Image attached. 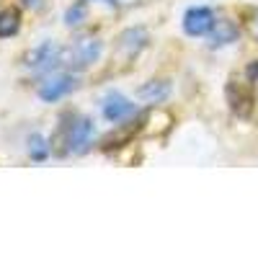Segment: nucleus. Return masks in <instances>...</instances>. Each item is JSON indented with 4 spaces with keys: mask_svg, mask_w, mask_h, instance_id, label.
I'll use <instances>...</instances> for the list:
<instances>
[{
    "mask_svg": "<svg viewBox=\"0 0 258 258\" xmlns=\"http://www.w3.org/2000/svg\"><path fill=\"white\" fill-rule=\"evenodd\" d=\"M85 16H88V8H85V3H75L68 13H64V24L68 26H78L85 21Z\"/></svg>",
    "mask_w": 258,
    "mask_h": 258,
    "instance_id": "nucleus-13",
    "label": "nucleus"
},
{
    "mask_svg": "<svg viewBox=\"0 0 258 258\" xmlns=\"http://www.w3.org/2000/svg\"><path fill=\"white\" fill-rule=\"evenodd\" d=\"M168 96H170V85L165 80H150V83H145L142 88L137 91V98L142 103H150V106L163 103Z\"/></svg>",
    "mask_w": 258,
    "mask_h": 258,
    "instance_id": "nucleus-10",
    "label": "nucleus"
},
{
    "mask_svg": "<svg viewBox=\"0 0 258 258\" xmlns=\"http://www.w3.org/2000/svg\"><path fill=\"white\" fill-rule=\"evenodd\" d=\"M29 155H31L34 160H47L49 145H47V140L41 137V135H31V137H29Z\"/></svg>",
    "mask_w": 258,
    "mask_h": 258,
    "instance_id": "nucleus-12",
    "label": "nucleus"
},
{
    "mask_svg": "<svg viewBox=\"0 0 258 258\" xmlns=\"http://www.w3.org/2000/svg\"><path fill=\"white\" fill-rule=\"evenodd\" d=\"M93 135H96V126L88 116H73L70 124L62 126V137H64V145H68V153H85L88 145L93 142Z\"/></svg>",
    "mask_w": 258,
    "mask_h": 258,
    "instance_id": "nucleus-2",
    "label": "nucleus"
},
{
    "mask_svg": "<svg viewBox=\"0 0 258 258\" xmlns=\"http://www.w3.org/2000/svg\"><path fill=\"white\" fill-rule=\"evenodd\" d=\"M147 41H150L147 29L135 26V29H126V31L119 36V49H121L126 57H137V54L147 47Z\"/></svg>",
    "mask_w": 258,
    "mask_h": 258,
    "instance_id": "nucleus-7",
    "label": "nucleus"
},
{
    "mask_svg": "<svg viewBox=\"0 0 258 258\" xmlns=\"http://www.w3.org/2000/svg\"><path fill=\"white\" fill-rule=\"evenodd\" d=\"M101 109H103V116L109 119L111 124H124V121H132L137 116L135 103L129 98H124L121 93H109L103 98Z\"/></svg>",
    "mask_w": 258,
    "mask_h": 258,
    "instance_id": "nucleus-4",
    "label": "nucleus"
},
{
    "mask_svg": "<svg viewBox=\"0 0 258 258\" xmlns=\"http://www.w3.org/2000/svg\"><path fill=\"white\" fill-rule=\"evenodd\" d=\"M245 75H248V80H250V83H258V59L248 64V70H245Z\"/></svg>",
    "mask_w": 258,
    "mask_h": 258,
    "instance_id": "nucleus-14",
    "label": "nucleus"
},
{
    "mask_svg": "<svg viewBox=\"0 0 258 258\" xmlns=\"http://www.w3.org/2000/svg\"><path fill=\"white\" fill-rule=\"evenodd\" d=\"M101 52H103V44L96 36H83L62 54V64H68L73 70H85L101 57Z\"/></svg>",
    "mask_w": 258,
    "mask_h": 258,
    "instance_id": "nucleus-1",
    "label": "nucleus"
},
{
    "mask_svg": "<svg viewBox=\"0 0 258 258\" xmlns=\"http://www.w3.org/2000/svg\"><path fill=\"white\" fill-rule=\"evenodd\" d=\"M209 34H212V47H225V44L238 41L240 29H238V24H235V21L222 18V21H214V26H212Z\"/></svg>",
    "mask_w": 258,
    "mask_h": 258,
    "instance_id": "nucleus-9",
    "label": "nucleus"
},
{
    "mask_svg": "<svg viewBox=\"0 0 258 258\" xmlns=\"http://www.w3.org/2000/svg\"><path fill=\"white\" fill-rule=\"evenodd\" d=\"M21 3H24L26 8H39V6H41V0H21Z\"/></svg>",
    "mask_w": 258,
    "mask_h": 258,
    "instance_id": "nucleus-15",
    "label": "nucleus"
},
{
    "mask_svg": "<svg viewBox=\"0 0 258 258\" xmlns=\"http://www.w3.org/2000/svg\"><path fill=\"white\" fill-rule=\"evenodd\" d=\"M18 26H21V16H18L16 8H8V11L0 13V39H3V36H13L18 31Z\"/></svg>",
    "mask_w": 258,
    "mask_h": 258,
    "instance_id": "nucleus-11",
    "label": "nucleus"
},
{
    "mask_svg": "<svg viewBox=\"0 0 258 258\" xmlns=\"http://www.w3.org/2000/svg\"><path fill=\"white\" fill-rule=\"evenodd\" d=\"M212 26H214V13L204 6L188 8L186 16H183V31L188 36H204V34L212 31Z\"/></svg>",
    "mask_w": 258,
    "mask_h": 258,
    "instance_id": "nucleus-5",
    "label": "nucleus"
},
{
    "mask_svg": "<svg viewBox=\"0 0 258 258\" xmlns=\"http://www.w3.org/2000/svg\"><path fill=\"white\" fill-rule=\"evenodd\" d=\"M26 64H29L34 73H52V70H57L59 64H62V49H59V44H57V41H44V44H39L29 54Z\"/></svg>",
    "mask_w": 258,
    "mask_h": 258,
    "instance_id": "nucleus-3",
    "label": "nucleus"
},
{
    "mask_svg": "<svg viewBox=\"0 0 258 258\" xmlns=\"http://www.w3.org/2000/svg\"><path fill=\"white\" fill-rule=\"evenodd\" d=\"M253 34H255V36H258V18H255V21H253Z\"/></svg>",
    "mask_w": 258,
    "mask_h": 258,
    "instance_id": "nucleus-16",
    "label": "nucleus"
},
{
    "mask_svg": "<svg viewBox=\"0 0 258 258\" xmlns=\"http://www.w3.org/2000/svg\"><path fill=\"white\" fill-rule=\"evenodd\" d=\"M227 101H230L232 114H238V116H248L253 111V96L243 88V85H238V83L227 85Z\"/></svg>",
    "mask_w": 258,
    "mask_h": 258,
    "instance_id": "nucleus-8",
    "label": "nucleus"
},
{
    "mask_svg": "<svg viewBox=\"0 0 258 258\" xmlns=\"http://www.w3.org/2000/svg\"><path fill=\"white\" fill-rule=\"evenodd\" d=\"M73 91H75V78L73 75H52V78H47L44 83L39 85V98L52 103V101L64 98Z\"/></svg>",
    "mask_w": 258,
    "mask_h": 258,
    "instance_id": "nucleus-6",
    "label": "nucleus"
}]
</instances>
